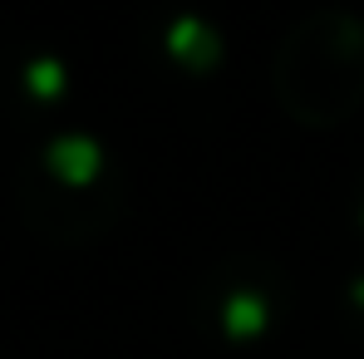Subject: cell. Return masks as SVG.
Listing matches in <instances>:
<instances>
[{"mask_svg": "<svg viewBox=\"0 0 364 359\" xmlns=\"http://www.w3.org/2000/svg\"><path fill=\"white\" fill-rule=\"evenodd\" d=\"M197 45H202V55H212V50H217L212 30H207L197 15H187V20H178V25H173V50H182V55H187V50H197Z\"/></svg>", "mask_w": 364, "mask_h": 359, "instance_id": "cell-4", "label": "cell"}, {"mask_svg": "<svg viewBox=\"0 0 364 359\" xmlns=\"http://www.w3.org/2000/svg\"><path fill=\"white\" fill-rule=\"evenodd\" d=\"M315 74H325L310 123H335L355 109L364 94V15L345 5L305 10L291 25L286 45L276 50V94L286 109H296L305 94L315 89Z\"/></svg>", "mask_w": 364, "mask_h": 359, "instance_id": "cell-1", "label": "cell"}, {"mask_svg": "<svg viewBox=\"0 0 364 359\" xmlns=\"http://www.w3.org/2000/svg\"><path fill=\"white\" fill-rule=\"evenodd\" d=\"M222 315H227V330H232V335H246V330H256V325L271 315V305L256 296L251 286H242V291H232V296L222 300Z\"/></svg>", "mask_w": 364, "mask_h": 359, "instance_id": "cell-2", "label": "cell"}, {"mask_svg": "<svg viewBox=\"0 0 364 359\" xmlns=\"http://www.w3.org/2000/svg\"><path fill=\"white\" fill-rule=\"evenodd\" d=\"M50 158H55V168H60V173H69V178H84V173H94L99 148H94L89 138H60V143L50 148Z\"/></svg>", "mask_w": 364, "mask_h": 359, "instance_id": "cell-3", "label": "cell"}]
</instances>
